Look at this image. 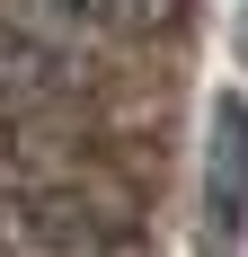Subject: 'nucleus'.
I'll return each mask as SVG.
<instances>
[{
    "label": "nucleus",
    "mask_w": 248,
    "mask_h": 257,
    "mask_svg": "<svg viewBox=\"0 0 248 257\" xmlns=\"http://www.w3.org/2000/svg\"><path fill=\"white\" fill-rule=\"evenodd\" d=\"M0 257H142V222L62 178H18L0 186Z\"/></svg>",
    "instance_id": "f257e3e1"
},
{
    "label": "nucleus",
    "mask_w": 248,
    "mask_h": 257,
    "mask_svg": "<svg viewBox=\"0 0 248 257\" xmlns=\"http://www.w3.org/2000/svg\"><path fill=\"white\" fill-rule=\"evenodd\" d=\"M186 18V0H0V27L9 36H36V45L89 53L98 62L124 36H160V27Z\"/></svg>",
    "instance_id": "f03ea898"
},
{
    "label": "nucleus",
    "mask_w": 248,
    "mask_h": 257,
    "mask_svg": "<svg viewBox=\"0 0 248 257\" xmlns=\"http://www.w3.org/2000/svg\"><path fill=\"white\" fill-rule=\"evenodd\" d=\"M89 71H98L89 53H62V45H36V36H9L0 27V124H27V115L80 98Z\"/></svg>",
    "instance_id": "7ed1b4c3"
},
{
    "label": "nucleus",
    "mask_w": 248,
    "mask_h": 257,
    "mask_svg": "<svg viewBox=\"0 0 248 257\" xmlns=\"http://www.w3.org/2000/svg\"><path fill=\"white\" fill-rule=\"evenodd\" d=\"M204 213H213L222 239L248 231V98H222V106H213V142H204Z\"/></svg>",
    "instance_id": "20e7f679"
},
{
    "label": "nucleus",
    "mask_w": 248,
    "mask_h": 257,
    "mask_svg": "<svg viewBox=\"0 0 248 257\" xmlns=\"http://www.w3.org/2000/svg\"><path fill=\"white\" fill-rule=\"evenodd\" d=\"M239 62H248V18H239Z\"/></svg>",
    "instance_id": "39448f33"
}]
</instances>
